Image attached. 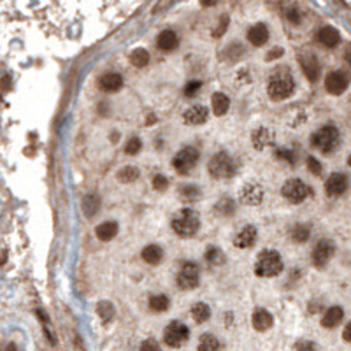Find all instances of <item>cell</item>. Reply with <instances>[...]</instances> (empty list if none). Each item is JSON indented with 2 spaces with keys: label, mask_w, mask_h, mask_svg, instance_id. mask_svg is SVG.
Instances as JSON below:
<instances>
[{
  "label": "cell",
  "mask_w": 351,
  "mask_h": 351,
  "mask_svg": "<svg viewBox=\"0 0 351 351\" xmlns=\"http://www.w3.org/2000/svg\"><path fill=\"white\" fill-rule=\"evenodd\" d=\"M97 313H98V316H100V320H102V323H109L111 320L114 318V305L109 302V300H102V302H98L97 304Z\"/></svg>",
  "instance_id": "cell-37"
},
{
  "label": "cell",
  "mask_w": 351,
  "mask_h": 351,
  "mask_svg": "<svg viewBox=\"0 0 351 351\" xmlns=\"http://www.w3.org/2000/svg\"><path fill=\"white\" fill-rule=\"evenodd\" d=\"M305 163H307V169L311 174L315 176H321V163L318 162L315 156H307V160H305Z\"/></svg>",
  "instance_id": "cell-43"
},
{
  "label": "cell",
  "mask_w": 351,
  "mask_h": 351,
  "mask_svg": "<svg viewBox=\"0 0 351 351\" xmlns=\"http://www.w3.org/2000/svg\"><path fill=\"white\" fill-rule=\"evenodd\" d=\"M211 106H213V114L214 116H225L230 109V98L229 95L216 92L213 93V98H211Z\"/></svg>",
  "instance_id": "cell-24"
},
{
  "label": "cell",
  "mask_w": 351,
  "mask_h": 351,
  "mask_svg": "<svg viewBox=\"0 0 351 351\" xmlns=\"http://www.w3.org/2000/svg\"><path fill=\"white\" fill-rule=\"evenodd\" d=\"M339 139H341V134L337 130V127L325 125L311 135V144L316 150H320L321 153L327 155V153H332L339 146Z\"/></svg>",
  "instance_id": "cell-5"
},
{
  "label": "cell",
  "mask_w": 351,
  "mask_h": 351,
  "mask_svg": "<svg viewBox=\"0 0 351 351\" xmlns=\"http://www.w3.org/2000/svg\"><path fill=\"white\" fill-rule=\"evenodd\" d=\"M299 64H300V69H302L304 76L307 77L309 81L316 82L318 79H320L321 69H320V61L316 60L315 55H300Z\"/></svg>",
  "instance_id": "cell-16"
},
{
  "label": "cell",
  "mask_w": 351,
  "mask_h": 351,
  "mask_svg": "<svg viewBox=\"0 0 351 351\" xmlns=\"http://www.w3.org/2000/svg\"><path fill=\"white\" fill-rule=\"evenodd\" d=\"M351 81V74L346 70H332L325 77V90L330 95H342L348 90Z\"/></svg>",
  "instance_id": "cell-10"
},
{
  "label": "cell",
  "mask_w": 351,
  "mask_h": 351,
  "mask_svg": "<svg viewBox=\"0 0 351 351\" xmlns=\"http://www.w3.org/2000/svg\"><path fill=\"white\" fill-rule=\"evenodd\" d=\"M311 237V225L307 223H297L290 230V239L293 242H305Z\"/></svg>",
  "instance_id": "cell-29"
},
{
  "label": "cell",
  "mask_w": 351,
  "mask_h": 351,
  "mask_svg": "<svg viewBox=\"0 0 351 351\" xmlns=\"http://www.w3.org/2000/svg\"><path fill=\"white\" fill-rule=\"evenodd\" d=\"M349 187L348 176L342 172H334L328 176L327 183H325V192L328 197H341L342 193H346V190Z\"/></svg>",
  "instance_id": "cell-13"
},
{
  "label": "cell",
  "mask_w": 351,
  "mask_h": 351,
  "mask_svg": "<svg viewBox=\"0 0 351 351\" xmlns=\"http://www.w3.org/2000/svg\"><path fill=\"white\" fill-rule=\"evenodd\" d=\"M199 158H200V151L193 146H187V148H183V150H179L176 153L174 160H172V167H174L179 174L187 176L197 165Z\"/></svg>",
  "instance_id": "cell-7"
},
{
  "label": "cell",
  "mask_w": 351,
  "mask_h": 351,
  "mask_svg": "<svg viewBox=\"0 0 351 351\" xmlns=\"http://www.w3.org/2000/svg\"><path fill=\"white\" fill-rule=\"evenodd\" d=\"M284 55V49L283 48H272L269 53L265 55V61H274V60H278L279 56H283Z\"/></svg>",
  "instance_id": "cell-46"
},
{
  "label": "cell",
  "mask_w": 351,
  "mask_h": 351,
  "mask_svg": "<svg viewBox=\"0 0 351 351\" xmlns=\"http://www.w3.org/2000/svg\"><path fill=\"white\" fill-rule=\"evenodd\" d=\"M156 46L165 53H171L179 46V37L174 30H163L156 37Z\"/></svg>",
  "instance_id": "cell-21"
},
{
  "label": "cell",
  "mask_w": 351,
  "mask_h": 351,
  "mask_svg": "<svg viewBox=\"0 0 351 351\" xmlns=\"http://www.w3.org/2000/svg\"><path fill=\"white\" fill-rule=\"evenodd\" d=\"M200 269L195 262H184L176 276V283L181 290H193L199 286Z\"/></svg>",
  "instance_id": "cell-9"
},
{
  "label": "cell",
  "mask_w": 351,
  "mask_h": 351,
  "mask_svg": "<svg viewBox=\"0 0 351 351\" xmlns=\"http://www.w3.org/2000/svg\"><path fill=\"white\" fill-rule=\"evenodd\" d=\"M346 60H348V64L351 65V51H348V53H346Z\"/></svg>",
  "instance_id": "cell-52"
},
{
  "label": "cell",
  "mask_w": 351,
  "mask_h": 351,
  "mask_svg": "<svg viewBox=\"0 0 351 351\" xmlns=\"http://www.w3.org/2000/svg\"><path fill=\"white\" fill-rule=\"evenodd\" d=\"M202 88V82L200 81H190L187 86H184V95L187 97H193L199 90Z\"/></svg>",
  "instance_id": "cell-44"
},
{
  "label": "cell",
  "mask_w": 351,
  "mask_h": 351,
  "mask_svg": "<svg viewBox=\"0 0 351 351\" xmlns=\"http://www.w3.org/2000/svg\"><path fill=\"white\" fill-rule=\"evenodd\" d=\"M342 339H344L346 342H351V321L346 325L344 330H342Z\"/></svg>",
  "instance_id": "cell-49"
},
{
  "label": "cell",
  "mask_w": 351,
  "mask_h": 351,
  "mask_svg": "<svg viewBox=\"0 0 351 351\" xmlns=\"http://www.w3.org/2000/svg\"><path fill=\"white\" fill-rule=\"evenodd\" d=\"M235 211H237V202H235L232 197H221V199L214 204V213L221 218L234 216Z\"/></svg>",
  "instance_id": "cell-25"
},
{
  "label": "cell",
  "mask_w": 351,
  "mask_h": 351,
  "mask_svg": "<svg viewBox=\"0 0 351 351\" xmlns=\"http://www.w3.org/2000/svg\"><path fill=\"white\" fill-rule=\"evenodd\" d=\"M118 234V223L116 221H104L95 229V235L97 239H100L102 242H107L111 239H114Z\"/></svg>",
  "instance_id": "cell-27"
},
{
  "label": "cell",
  "mask_w": 351,
  "mask_h": 351,
  "mask_svg": "<svg viewBox=\"0 0 351 351\" xmlns=\"http://www.w3.org/2000/svg\"><path fill=\"white\" fill-rule=\"evenodd\" d=\"M276 156H278L279 160H286L290 165L297 162V153L293 150H288V148H281V150H278L276 151Z\"/></svg>",
  "instance_id": "cell-39"
},
{
  "label": "cell",
  "mask_w": 351,
  "mask_h": 351,
  "mask_svg": "<svg viewBox=\"0 0 351 351\" xmlns=\"http://www.w3.org/2000/svg\"><path fill=\"white\" fill-rule=\"evenodd\" d=\"M116 177H118L119 183L129 184V183H134V181L139 179V177H140V171H139L137 167H134V165H127V167L119 169V172H118Z\"/></svg>",
  "instance_id": "cell-31"
},
{
  "label": "cell",
  "mask_w": 351,
  "mask_h": 351,
  "mask_svg": "<svg viewBox=\"0 0 351 351\" xmlns=\"http://www.w3.org/2000/svg\"><path fill=\"white\" fill-rule=\"evenodd\" d=\"M192 318L197 323H205L211 318V307L205 302H197L192 305Z\"/></svg>",
  "instance_id": "cell-32"
},
{
  "label": "cell",
  "mask_w": 351,
  "mask_h": 351,
  "mask_svg": "<svg viewBox=\"0 0 351 351\" xmlns=\"http://www.w3.org/2000/svg\"><path fill=\"white\" fill-rule=\"evenodd\" d=\"M225 53L229 56H232V60H237V58H241V55L244 53V48H242L241 44H237V43H232L229 48H226Z\"/></svg>",
  "instance_id": "cell-42"
},
{
  "label": "cell",
  "mask_w": 351,
  "mask_h": 351,
  "mask_svg": "<svg viewBox=\"0 0 351 351\" xmlns=\"http://www.w3.org/2000/svg\"><path fill=\"white\" fill-rule=\"evenodd\" d=\"M276 137H274V132H272L269 127H258L251 132V144H253L255 150L262 151L265 148L274 146Z\"/></svg>",
  "instance_id": "cell-14"
},
{
  "label": "cell",
  "mask_w": 351,
  "mask_h": 351,
  "mask_svg": "<svg viewBox=\"0 0 351 351\" xmlns=\"http://www.w3.org/2000/svg\"><path fill=\"white\" fill-rule=\"evenodd\" d=\"M318 43L321 44V46L332 49V48H337L341 43V34L337 32V28L330 27V25H325V27H321L320 30H318V35H316Z\"/></svg>",
  "instance_id": "cell-19"
},
{
  "label": "cell",
  "mask_w": 351,
  "mask_h": 351,
  "mask_svg": "<svg viewBox=\"0 0 351 351\" xmlns=\"http://www.w3.org/2000/svg\"><path fill=\"white\" fill-rule=\"evenodd\" d=\"M130 64L137 69L146 67V65L150 64V53H148V49H144V48L134 49V51L130 53Z\"/></svg>",
  "instance_id": "cell-35"
},
{
  "label": "cell",
  "mask_w": 351,
  "mask_h": 351,
  "mask_svg": "<svg viewBox=\"0 0 351 351\" xmlns=\"http://www.w3.org/2000/svg\"><path fill=\"white\" fill-rule=\"evenodd\" d=\"M229 23H230V18L229 14H221L220 16V22L216 25V30H213V37H221L223 34L226 32V28H229Z\"/></svg>",
  "instance_id": "cell-40"
},
{
  "label": "cell",
  "mask_w": 351,
  "mask_h": 351,
  "mask_svg": "<svg viewBox=\"0 0 351 351\" xmlns=\"http://www.w3.org/2000/svg\"><path fill=\"white\" fill-rule=\"evenodd\" d=\"M140 150H142V140H140L139 137H132L129 142H127V146H125V153H127V155H130V156L137 155Z\"/></svg>",
  "instance_id": "cell-38"
},
{
  "label": "cell",
  "mask_w": 351,
  "mask_h": 351,
  "mask_svg": "<svg viewBox=\"0 0 351 351\" xmlns=\"http://www.w3.org/2000/svg\"><path fill=\"white\" fill-rule=\"evenodd\" d=\"M100 209V197L95 195V193H90L82 199V213L86 214L88 218H92L97 214V211Z\"/></svg>",
  "instance_id": "cell-30"
},
{
  "label": "cell",
  "mask_w": 351,
  "mask_h": 351,
  "mask_svg": "<svg viewBox=\"0 0 351 351\" xmlns=\"http://www.w3.org/2000/svg\"><path fill=\"white\" fill-rule=\"evenodd\" d=\"M295 351H316V344L313 341H300L297 342Z\"/></svg>",
  "instance_id": "cell-47"
},
{
  "label": "cell",
  "mask_w": 351,
  "mask_h": 351,
  "mask_svg": "<svg viewBox=\"0 0 351 351\" xmlns=\"http://www.w3.org/2000/svg\"><path fill=\"white\" fill-rule=\"evenodd\" d=\"M190 337V328L181 321H171L163 330V341L169 348H181Z\"/></svg>",
  "instance_id": "cell-8"
},
{
  "label": "cell",
  "mask_w": 351,
  "mask_h": 351,
  "mask_svg": "<svg viewBox=\"0 0 351 351\" xmlns=\"http://www.w3.org/2000/svg\"><path fill=\"white\" fill-rule=\"evenodd\" d=\"M172 230L179 235V237H193L197 232H199L200 229V216L197 211L193 209H181L179 213L176 214L174 218H172V223H171Z\"/></svg>",
  "instance_id": "cell-2"
},
{
  "label": "cell",
  "mask_w": 351,
  "mask_h": 351,
  "mask_svg": "<svg viewBox=\"0 0 351 351\" xmlns=\"http://www.w3.org/2000/svg\"><path fill=\"white\" fill-rule=\"evenodd\" d=\"M208 172L214 179H230L237 172V163L229 153L220 151L209 160L208 163Z\"/></svg>",
  "instance_id": "cell-4"
},
{
  "label": "cell",
  "mask_w": 351,
  "mask_h": 351,
  "mask_svg": "<svg viewBox=\"0 0 351 351\" xmlns=\"http://www.w3.org/2000/svg\"><path fill=\"white\" fill-rule=\"evenodd\" d=\"M148 305H150V309L153 313H165L169 309V305H171V300H169V297L158 293V295H151L150 297Z\"/></svg>",
  "instance_id": "cell-33"
},
{
  "label": "cell",
  "mask_w": 351,
  "mask_h": 351,
  "mask_svg": "<svg viewBox=\"0 0 351 351\" xmlns=\"http://www.w3.org/2000/svg\"><path fill=\"white\" fill-rule=\"evenodd\" d=\"M283 258L276 250H263L255 263V274L258 278H276L283 272Z\"/></svg>",
  "instance_id": "cell-3"
},
{
  "label": "cell",
  "mask_w": 351,
  "mask_h": 351,
  "mask_svg": "<svg viewBox=\"0 0 351 351\" xmlns=\"http://www.w3.org/2000/svg\"><path fill=\"white\" fill-rule=\"evenodd\" d=\"M267 92H269V97L272 100H284V98L292 97L293 92H295V79L286 69H278L271 76Z\"/></svg>",
  "instance_id": "cell-1"
},
{
  "label": "cell",
  "mask_w": 351,
  "mask_h": 351,
  "mask_svg": "<svg viewBox=\"0 0 351 351\" xmlns=\"http://www.w3.org/2000/svg\"><path fill=\"white\" fill-rule=\"evenodd\" d=\"M6 351H18V348H16V344H14V342H11V344L6 348Z\"/></svg>",
  "instance_id": "cell-51"
},
{
  "label": "cell",
  "mask_w": 351,
  "mask_h": 351,
  "mask_svg": "<svg viewBox=\"0 0 351 351\" xmlns=\"http://www.w3.org/2000/svg\"><path fill=\"white\" fill-rule=\"evenodd\" d=\"M334 253H336V244L330 239H321L318 241V244L313 250V265L318 269H323L327 267V263L332 260Z\"/></svg>",
  "instance_id": "cell-11"
},
{
  "label": "cell",
  "mask_w": 351,
  "mask_h": 351,
  "mask_svg": "<svg viewBox=\"0 0 351 351\" xmlns=\"http://www.w3.org/2000/svg\"><path fill=\"white\" fill-rule=\"evenodd\" d=\"M247 43H251L253 46H263V44L269 43V37H271V32H269V27H267L265 23H255L251 25L250 28H247Z\"/></svg>",
  "instance_id": "cell-17"
},
{
  "label": "cell",
  "mask_w": 351,
  "mask_h": 351,
  "mask_svg": "<svg viewBox=\"0 0 351 351\" xmlns=\"http://www.w3.org/2000/svg\"><path fill=\"white\" fill-rule=\"evenodd\" d=\"M140 257H142V260L146 263H150V265H158L163 258V250L158 244H148L140 251Z\"/></svg>",
  "instance_id": "cell-26"
},
{
  "label": "cell",
  "mask_w": 351,
  "mask_h": 351,
  "mask_svg": "<svg viewBox=\"0 0 351 351\" xmlns=\"http://www.w3.org/2000/svg\"><path fill=\"white\" fill-rule=\"evenodd\" d=\"M204 258H205V262H208L211 267H218V265H221V263L225 262V253H223L218 246H209L208 250H205Z\"/></svg>",
  "instance_id": "cell-34"
},
{
  "label": "cell",
  "mask_w": 351,
  "mask_h": 351,
  "mask_svg": "<svg viewBox=\"0 0 351 351\" xmlns=\"http://www.w3.org/2000/svg\"><path fill=\"white\" fill-rule=\"evenodd\" d=\"M199 351H220V341L213 334H202L199 341Z\"/></svg>",
  "instance_id": "cell-36"
},
{
  "label": "cell",
  "mask_w": 351,
  "mask_h": 351,
  "mask_svg": "<svg viewBox=\"0 0 351 351\" xmlns=\"http://www.w3.org/2000/svg\"><path fill=\"white\" fill-rule=\"evenodd\" d=\"M263 197H265V192L258 183H246L239 192V200L246 205H260L263 202Z\"/></svg>",
  "instance_id": "cell-12"
},
{
  "label": "cell",
  "mask_w": 351,
  "mask_h": 351,
  "mask_svg": "<svg viewBox=\"0 0 351 351\" xmlns=\"http://www.w3.org/2000/svg\"><path fill=\"white\" fill-rule=\"evenodd\" d=\"M200 195H202L200 188L193 187V184H184V187H179V190H177V197H179V200L188 202V204L197 202L200 199Z\"/></svg>",
  "instance_id": "cell-28"
},
{
  "label": "cell",
  "mask_w": 351,
  "mask_h": 351,
  "mask_svg": "<svg viewBox=\"0 0 351 351\" xmlns=\"http://www.w3.org/2000/svg\"><path fill=\"white\" fill-rule=\"evenodd\" d=\"M257 237H258L257 226L246 225L244 229L241 230V232L235 234V237H234V246H235V247H239V250H247V247L255 246V242H257Z\"/></svg>",
  "instance_id": "cell-18"
},
{
  "label": "cell",
  "mask_w": 351,
  "mask_h": 351,
  "mask_svg": "<svg viewBox=\"0 0 351 351\" xmlns=\"http://www.w3.org/2000/svg\"><path fill=\"white\" fill-rule=\"evenodd\" d=\"M151 184H153V188H155L156 192H165V190L169 188V179L163 174H155V176H153Z\"/></svg>",
  "instance_id": "cell-41"
},
{
  "label": "cell",
  "mask_w": 351,
  "mask_h": 351,
  "mask_svg": "<svg viewBox=\"0 0 351 351\" xmlns=\"http://www.w3.org/2000/svg\"><path fill=\"white\" fill-rule=\"evenodd\" d=\"M348 165H349V167H351V155L348 156Z\"/></svg>",
  "instance_id": "cell-53"
},
{
  "label": "cell",
  "mask_w": 351,
  "mask_h": 351,
  "mask_svg": "<svg viewBox=\"0 0 351 351\" xmlns=\"http://www.w3.org/2000/svg\"><path fill=\"white\" fill-rule=\"evenodd\" d=\"M9 90V76H4V92Z\"/></svg>",
  "instance_id": "cell-50"
},
{
  "label": "cell",
  "mask_w": 351,
  "mask_h": 351,
  "mask_svg": "<svg viewBox=\"0 0 351 351\" xmlns=\"http://www.w3.org/2000/svg\"><path fill=\"white\" fill-rule=\"evenodd\" d=\"M140 351H162V348L155 339H146L140 344Z\"/></svg>",
  "instance_id": "cell-45"
},
{
  "label": "cell",
  "mask_w": 351,
  "mask_h": 351,
  "mask_svg": "<svg viewBox=\"0 0 351 351\" xmlns=\"http://www.w3.org/2000/svg\"><path fill=\"white\" fill-rule=\"evenodd\" d=\"M281 195L290 204H302L307 197L313 195V190L302 179H288L281 188Z\"/></svg>",
  "instance_id": "cell-6"
},
{
  "label": "cell",
  "mask_w": 351,
  "mask_h": 351,
  "mask_svg": "<svg viewBox=\"0 0 351 351\" xmlns=\"http://www.w3.org/2000/svg\"><path fill=\"white\" fill-rule=\"evenodd\" d=\"M208 118H209V109L202 104L190 106L183 114V121L187 123V125H192V127L204 125V123L208 121Z\"/></svg>",
  "instance_id": "cell-15"
},
{
  "label": "cell",
  "mask_w": 351,
  "mask_h": 351,
  "mask_svg": "<svg viewBox=\"0 0 351 351\" xmlns=\"http://www.w3.org/2000/svg\"><path fill=\"white\" fill-rule=\"evenodd\" d=\"M251 325H253V328L258 330V332H265V330L272 328V325H274V316H272L267 309L257 307L253 311V316H251Z\"/></svg>",
  "instance_id": "cell-20"
},
{
  "label": "cell",
  "mask_w": 351,
  "mask_h": 351,
  "mask_svg": "<svg viewBox=\"0 0 351 351\" xmlns=\"http://www.w3.org/2000/svg\"><path fill=\"white\" fill-rule=\"evenodd\" d=\"M286 16H288V19H290L292 23H295V25H299L300 19H302V16H300V11L297 9V7H292V9H288Z\"/></svg>",
  "instance_id": "cell-48"
},
{
  "label": "cell",
  "mask_w": 351,
  "mask_h": 351,
  "mask_svg": "<svg viewBox=\"0 0 351 351\" xmlns=\"http://www.w3.org/2000/svg\"><path fill=\"white\" fill-rule=\"evenodd\" d=\"M98 86H100V90H104L107 93L119 92L123 88V77L118 72H107L98 79Z\"/></svg>",
  "instance_id": "cell-22"
},
{
  "label": "cell",
  "mask_w": 351,
  "mask_h": 351,
  "mask_svg": "<svg viewBox=\"0 0 351 351\" xmlns=\"http://www.w3.org/2000/svg\"><path fill=\"white\" fill-rule=\"evenodd\" d=\"M342 318H344V309H342L341 305H332V307L327 309L323 318H321V327L328 328V330L336 328L342 321Z\"/></svg>",
  "instance_id": "cell-23"
}]
</instances>
